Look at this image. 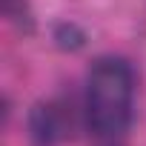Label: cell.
<instances>
[{"label":"cell","instance_id":"7a4b0ae2","mask_svg":"<svg viewBox=\"0 0 146 146\" xmlns=\"http://www.w3.org/2000/svg\"><path fill=\"white\" fill-rule=\"evenodd\" d=\"M72 106L66 98H46L29 112V137L35 146H57L72 137Z\"/></svg>","mask_w":146,"mask_h":146},{"label":"cell","instance_id":"6da1fadb","mask_svg":"<svg viewBox=\"0 0 146 146\" xmlns=\"http://www.w3.org/2000/svg\"><path fill=\"white\" fill-rule=\"evenodd\" d=\"M137 78L120 54H100L86 69L80 117L98 146H120L135 120Z\"/></svg>","mask_w":146,"mask_h":146},{"label":"cell","instance_id":"3957f363","mask_svg":"<svg viewBox=\"0 0 146 146\" xmlns=\"http://www.w3.org/2000/svg\"><path fill=\"white\" fill-rule=\"evenodd\" d=\"M54 40H57L63 49H80V46H83V40H86V35H83L75 23H63V26H57Z\"/></svg>","mask_w":146,"mask_h":146}]
</instances>
